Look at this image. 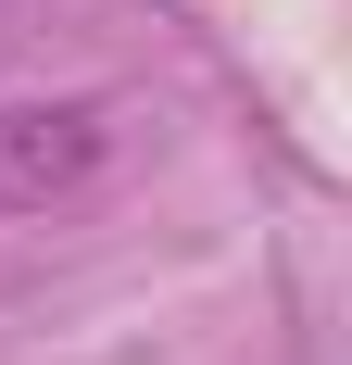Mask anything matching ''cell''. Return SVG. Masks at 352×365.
Masks as SVG:
<instances>
[{
	"label": "cell",
	"mask_w": 352,
	"mask_h": 365,
	"mask_svg": "<svg viewBox=\"0 0 352 365\" xmlns=\"http://www.w3.org/2000/svg\"><path fill=\"white\" fill-rule=\"evenodd\" d=\"M101 101H0V215H38L63 202L88 164H101Z\"/></svg>",
	"instance_id": "obj_1"
}]
</instances>
